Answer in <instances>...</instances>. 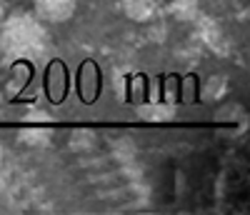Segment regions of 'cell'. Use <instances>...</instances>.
I'll list each match as a JSON object with an SVG mask.
<instances>
[{
	"instance_id": "6da1fadb",
	"label": "cell",
	"mask_w": 250,
	"mask_h": 215,
	"mask_svg": "<svg viewBox=\"0 0 250 215\" xmlns=\"http://www.w3.org/2000/svg\"><path fill=\"white\" fill-rule=\"evenodd\" d=\"M45 43V33L40 23L30 15H15L3 20L0 25V50L8 58H28L35 55Z\"/></svg>"
},
{
	"instance_id": "7a4b0ae2",
	"label": "cell",
	"mask_w": 250,
	"mask_h": 215,
	"mask_svg": "<svg viewBox=\"0 0 250 215\" xmlns=\"http://www.w3.org/2000/svg\"><path fill=\"white\" fill-rule=\"evenodd\" d=\"M103 88V78H100V68L93 60H83L78 68V95L83 103H95Z\"/></svg>"
},
{
	"instance_id": "3957f363",
	"label": "cell",
	"mask_w": 250,
	"mask_h": 215,
	"mask_svg": "<svg viewBox=\"0 0 250 215\" xmlns=\"http://www.w3.org/2000/svg\"><path fill=\"white\" fill-rule=\"evenodd\" d=\"M35 10L48 23H68L78 10V0H35Z\"/></svg>"
},
{
	"instance_id": "277c9868",
	"label": "cell",
	"mask_w": 250,
	"mask_h": 215,
	"mask_svg": "<svg viewBox=\"0 0 250 215\" xmlns=\"http://www.w3.org/2000/svg\"><path fill=\"white\" fill-rule=\"evenodd\" d=\"M45 90L53 103H60L68 95V68L60 60H53L45 73Z\"/></svg>"
},
{
	"instance_id": "5b68a950",
	"label": "cell",
	"mask_w": 250,
	"mask_h": 215,
	"mask_svg": "<svg viewBox=\"0 0 250 215\" xmlns=\"http://www.w3.org/2000/svg\"><path fill=\"white\" fill-rule=\"evenodd\" d=\"M120 8H123V15L133 20V23H145L155 15V8H158V0H120Z\"/></svg>"
},
{
	"instance_id": "8992f818",
	"label": "cell",
	"mask_w": 250,
	"mask_h": 215,
	"mask_svg": "<svg viewBox=\"0 0 250 215\" xmlns=\"http://www.w3.org/2000/svg\"><path fill=\"white\" fill-rule=\"evenodd\" d=\"M138 118L145 123H170L175 118V108L170 103H148L138 108Z\"/></svg>"
},
{
	"instance_id": "52a82bcc",
	"label": "cell",
	"mask_w": 250,
	"mask_h": 215,
	"mask_svg": "<svg viewBox=\"0 0 250 215\" xmlns=\"http://www.w3.org/2000/svg\"><path fill=\"white\" fill-rule=\"evenodd\" d=\"M200 38H203V43L213 53L215 50L223 53V48H225V33H223L220 23H215V20H210V18H203L200 20Z\"/></svg>"
},
{
	"instance_id": "ba28073f",
	"label": "cell",
	"mask_w": 250,
	"mask_h": 215,
	"mask_svg": "<svg viewBox=\"0 0 250 215\" xmlns=\"http://www.w3.org/2000/svg\"><path fill=\"white\" fill-rule=\"evenodd\" d=\"M170 13L180 23H193L200 18V0H170Z\"/></svg>"
},
{
	"instance_id": "9c48e42d",
	"label": "cell",
	"mask_w": 250,
	"mask_h": 215,
	"mask_svg": "<svg viewBox=\"0 0 250 215\" xmlns=\"http://www.w3.org/2000/svg\"><path fill=\"white\" fill-rule=\"evenodd\" d=\"M225 93H228V78L225 75H210L203 83V88H200V98L208 100V103L220 100Z\"/></svg>"
},
{
	"instance_id": "30bf717a",
	"label": "cell",
	"mask_w": 250,
	"mask_h": 215,
	"mask_svg": "<svg viewBox=\"0 0 250 215\" xmlns=\"http://www.w3.org/2000/svg\"><path fill=\"white\" fill-rule=\"evenodd\" d=\"M135 153H138V148H135V143H133L130 138H120V140L115 143V148H113V155H115L120 163L135 160Z\"/></svg>"
},
{
	"instance_id": "8fae6325",
	"label": "cell",
	"mask_w": 250,
	"mask_h": 215,
	"mask_svg": "<svg viewBox=\"0 0 250 215\" xmlns=\"http://www.w3.org/2000/svg\"><path fill=\"white\" fill-rule=\"evenodd\" d=\"M95 135L88 130V128H78V130L70 135V148L73 150H90L93 145H95Z\"/></svg>"
},
{
	"instance_id": "7c38bea8",
	"label": "cell",
	"mask_w": 250,
	"mask_h": 215,
	"mask_svg": "<svg viewBox=\"0 0 250 215\" xmlns=\"http://www.w3.org/2000/svg\"><path fill=\"white\" fill-rule=\"evenodd\" d=\"M20 140H23L25 145H30V148H45L48 143H50V138H48V133L43 130V128H30V130H23V135H20Z\"/></svg>"
},
{
	"instance_id": "4fadbf2b",
	"label": "cell",
	"mask_w": 250,
	"mask_h": 215,
	"mask_svg": "<svg viewBox=\"0 0 250 215\" xmlns=\"http://www.w3.org/2000/svg\"><path fill=\"white\" fill-rule=\"evenodd\" d=\"M53 118L48 115V113H40V110H30L28 115H25V123H35V125H40V123H50Z\"/></svg>"
},
{
	"instance_id": "5bb4252c",
	"label": "cell",
	"mask_w": 250,
	"mask_h": 215,
	"mask_svg": "<svg viewBox=\"0 0 250 215\" xmlns=\"http://www.w3.org/2000/svg\"><path fill=\"white\" fill-rule=\"evenodd\" d=\"M3 20H5V3L0 0V25H3Z\"/></svg>"
},
{
	"instance_id": "9a60e30c",
	"label": "cell",
	"mask_w": 250,
	"mask_h": 215,
	"mask_svg": "<svg viewBox=\"0 0 250 215\" xmlns=\"http://www.w3.org/2000/svg\"><path fill=\"white\" fill-rule=\"evenodd\" d=\"M3 163H5V148H3V143H0V168H3Z\"/></svg>"
}]
</instances>
